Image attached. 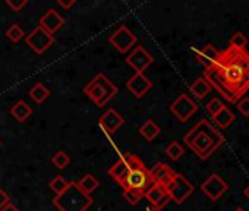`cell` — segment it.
Instances as JSON below:
<instances>
[{
  "label": "cell",
  "mask_w": 249,
  "mask_h": 211,
  "mask_svg": "<svg viewBox=\"0 0 249 211\" xmlns=\"http://www.w3.org/2000/svg\"><path fill=\"white\" fill-rule=\"evenodd\" d=\"M229 103H237L249 91V52L227 47L202 76Z\"/></svg>",
  "instance_id": "6da1fadb"
},
{
  "label": "cell",
  "mask_w": 249,
  "mask_h": 211,
  "mask_svg": "<svg viewBox=\"0 0 249 211\" xmlns=\"http://www.w3.org/2000/svg\"><path fill=\"white\" fill-rule=\"evenodd\" d=\"M183 141L201 160H207L224 144V137L207 119H201L189 129Z\"/></svg>",
  "instance_id": "7a4b0ae2"
},
{
  "label": "cell",
  "mask_w": 249,
  "mask_h": 211,
  "mask_svg": "<svg viewBox=\"0 0 249 211\" xmlns=\"http://www.w3.org/2000/svg\"><path fill=\"white\" fill-rule=\"evenodd\" d=\"M53 204L59 211H87L92 204V198L82 192L76 182H69L68 188L60 195H56Z\"/></svg>",
  "instance_id": "3957f363"
},
{
  "label": "cell",
  "mask_w": 249,
  "mask_h": 211,
  "mask_svg": "<svg viewBox=\"0 0 249 211\" xmlns=\"http://www.w3.org/2000/svg\"><path fill=\"white\" fill-rule=\"evenodd\" d=\"M84 92L95 103V106L104 107V106L116 95L117 87L106 75L98 73V75H95L94 79H91L85 85Z\"/></svg>",
  "instance_id": "277c9868"
},
{
  "label": "cell",
  "mask_w": 249,
  "mask_h": 211,
  "mask_svg": "<svg viewBox=\"0 0 249 211\" xmlns=\"http://www.w3.org/2000/svg\"><path fill=\"white\" fill-rule=\"evenodd\" d=\"M144 166V163L134 154H126L119 158L117 163H114L110 170H108V175L123 188L124 186V182H126V177L128 175L131 173V170L134 169H138Z\"/></svg>",
  "instance_id": "5b68a950"
},
{
  "label": "cell",
  "mask_w": 249,
  "mask_h": 211,
  "mask_svg": "<svg viewBox=\"0 0 249 211\" xmlns=\"http://www.w3.org/2000/svg\"><path fill=\"white\" fill-rule=\"evenodd\" d=\"M167 192H169V196L172 201H175L176 204H182L185 202L194 192V185L182 175L176 173L173 180L166 186Z\"/></svg>",
  "instance_id": "8992f818"
},
{
  "label": "cell",
  "mask_w": 249,
  "mask_h": 211,
  "mask_svg": "<svg viewBox=\"0 0 249 211\" xmlns=\"http://www.w3.org/2000/svg\"><path fill=\"white\" fill-rule=\"evenodd\" d=\"M170 112L180 121L186 122L189 121L196 112H198V104L188 95V94H180L170 106Z\"/></svg>",
  "instance_id": "52a82bcc"
},
{
  "label": "cell",
  "mask_w": 249,
  "mask_h": 211,
  "mask_svg": "<svg viewBox=\"0 0 249 211\" xmlns=\"http://www.w3.org/2000/svg\"><path fill=\"white\" fill-rule=\"evenodd\" d=\"M25 43L28 44V47L37 53V54H43L46 50H49V47H52L54 44V37L52 34H49L46 30H43L40 25L37 28H34L31 31L30 35H27Z\"/></svg>",
  "instance_id": "ba28073f"
},
{
  "label": "cell",
  "mask_w": 249,
  "mask_h": 211,
  "mask_svg": "<svg viewBox=\"0 0 249 211\" xmlns=\"http://www.w3.org/2000/svg\"><path fill=\"white\" fill-rule=\"evenodd\" d=\"M154 185L153 179H151V175H150V170L145 167V166H141L138 169H134L131 170V173L128 175L126 177V182H124V186L123 189H138V191H142L144 193Z\"/></svg>",
  "instance_id": "9c48e42d"
},
{
  "label": "cell",
  "mask_w": 249,
  "mask_h": 211,
  "mask_svg": "<svg viewBox=\"0 0 249 211\" xmlns=\"http://www.w3.org/2000/svg\"><path fill=\"white\" fill-rule=\"evenodd\" d=\"M137 43V35L128 28V27H119L111 35H110V44L119 52L126 53L131 50V47Z\"/></svg>",
  "instance_id": "30bf717a"
},
{
  "label": "cell",
  "mask_w": 249,
  "mask_h": 211,
  "mask_svg": "<svg viewBox=\"0 0 249 211\" xmlns=\"http://www.w3.org/2000/svg\"><path fill=\"white\" fill-rule=\"evenodd\" d=\"M229 189V185L217 175L213 173L202 185H201V191L211 199V201H218Z\"/></svg>",
  "instance_id": "8fae6325"
},
{
  "label": "cell",
  "mask_w": 249,
  "mask_h": 211,
  "mask_svg": "<svg viewBox=\"0 0 249 211\" xmlns=\"http://www.w3.org/2000/svg\"><path fill=\"white\" fill-rule=\"evenodd\" d=\"M154 62L153 56L144 49V47H135L131 54L126 57V63L137 72L144 73V70Z\"/></svg>",
  "instance_id": "7c38bea8"
},
{
  "label": "cell",
  "mask_w": 249,
  "mask_h": 211,
  "mask_svg": "<svg viewBox=\"0 0 249 211\" xmlns=\"http://www.w3.org/2000/svg\"><path fill=\"white\" fill-rule=\"evenodd\" d=\"M124 123V119L122 115H119L114 109H108L104 115H101L98 125L107 135H113L119 128H122Z\"/></svg>",
  "instance_id": "4fadbf2b"
},
{
  "label": "cell",
  "mask_w": 249,
  "mask_h": 211,
  "mask_svg": "<svg viewBox=\"0 0 249 211\" xmlns=\"http://www.w3.org/2000/svg\"><path fill=\"white\" fill-rule=\"evenodd\" d=\"M144 198H147V199L151 202V207H154V208H157V210H160V211L172 201L170 196H169L167 189H166L164 186H161V185H157V183H154V185L145 192Z\"/></svg>",
  "instance_id": "5bb4252c"
},
{
  "label": "cell",
  "mask_w": 249,
  "mask_h": 211,
  "mask_svg": "<svg viewBox=\"0 0 249 211\" xmlns=\"http://www.w3.org/2000/svg\"><path fill=\"white\" fill-rule=\"evenodd\" d=\"M65 25V19L63 17L56 11V9H49L41 18H40V27L43 30H46L49 34H54L56 31H59L62 27Z\"/></svg>",
  "instance_id": "9a60e30c"
},
{
  "label": "cell",
  "mask_w": 249,
  "mask_h": 211,
  "mask_svg": "<svg viewBox=\"0 0 249 211\" xmlns=\"http://www.w3.org/2000/svg\"><path fill=\"white\" fill-rule=\"evenodd\" d=\"M220 57V50L214 44H207L201 50L195 52V59L199 65H202L205 69L213 68Z\"/></svg>",
  "instance_id": "2e32d148"
},
{
  "label": "cell",
  "mask_w": 249,
  "mask_h": 211,
  "mask_svg": "<svg viewBox=\"0 0 249 211\" xmlns=\"http://www.w3.org/2000/svg\"><path fill=\"white\" fill-rule=\"evenodd\" d=\"M153 82L144 75V73H135L128 82H126V88L137 97L141 98L147 94L148 89H151Z\"/></svg>",
  "instance_id": "e0dca14e"
},
{
  "label": "cell",
  "mask_w": 249,
  "mask_h": 211,
  "mask_svg": "<svg viewBox=\"0 0 249 211\" xmlns=\"http://www.w3.org/2000/svg\"><path fill=\"white\" fill-rule=\"evenodd\" d=\"M150 175H151V179H153L154 183L161 185V186L166 188L173 180V177H175L176 173L167 164H164V163L160 161V163H157L154 166V169L150 170Z\"/></svg>",
  "instance_id": "ac0fdd59"
},
{
  "label": "cell",
  "mask_w": 249,
  "mask_h": 211,
  "mask_svg": "<svg viewBox=\"0 0 249 211\" xmlns=\"http://www.w3.org/2000/svg\"><path fill=\"white\" fill-rule=\"evenodd\" d=\"M11 115L18 121V122H25L31 118L33 115V109L30 107V106L24 101V100H19L17 101L12 109H11Z\"/></svg>",
  "instance_id": "d6986e66"
},
{
  "label": "cell",
  "mask_w": 249,
  "mask_h": 211,
  "mask_svg": "<svg viewBox=\"0 0 249 211\" xmlns=\"http://www.w3.org/2000/svg\"><path fill=\"white\" fill-rule=\"evenodd\" d=\"M236 121V116H234V113L227 107H226L218 113V115H215L214 118H213V122L215 123V128L217 129H226V128H229L233 122Z\"/></svg>",
  "instance_id": "ffe728a7"
},
{
  "label": "cell",
  "mask_w": 249,
  "mask_h": 211,
  "mask_svg": "<svg viewBox=\"0 0 249 211\" xmlns=\"http://www.w3.org/2000/svg\"><path fill=\"white\" fill-rule=\"evenodd\" d=\"M189 91H191V94L195 95V98L202 100V98H205V97L210 94L211 85H210L204 78H198V79L189 87Z\"/></svg>",
  "instance_id": "44dd1931"
},
{
  "label": "cell",
  "mask_w": 249,
  "mask_h": 211,
  "mask_svg": "<svg viewBox=\"0 0 249 211\" xmlns=\"http://www.w3.org/2000/svg\"><path fill=\"white\" fill-rule=\"evenodd\" d=\"M160 132H161V129H160V126L154 121H147L140 128V135L142 138H145L147 141H154V138H157L160 135Z\"/></svg>",
  "instance_id": "7402d4cb"
},
{
  "label": "cell",
  "mask_w": 249,
  "mask_h": 211,
  "mask_svg": "<svg viewBox=\"0 0 249 211\" xmlns=\"http://www.w3.org/2000/svg\"><path fill=\"white\" fill-rule=\"evenodd\" d=\"M78 183V186H79V189L82 191V192H85L87 195H89L91 192H94L98 186H100V182L95 179V176H92L91 173H87L85 176H82L81 179H79V182H76Z\"/></svg>",
  "instance_id": "603a6c76"
},
{
  "label": "cell",
  "mask_w": 249,
  "mask_h": 211,
  "mask_svg": "<svg viewBox=\"0 0 249 211\" xmlns=\"http://www.w3.org/2000/svg\"><path fill=\"white\" fill-rule=\"evenodd\" d=\"M30 97H31L37 104H43V103L50 97V89H47L41 82H37V84L30 89Z\"/></svg>",
  "instance_id": "cb8c5ba5"
},
{
  "label": "cell",
  "mask_w": 249,
  "mask_h": 211,
  "mask_svg": "<svg viewBox=\"0 0 249 211\" xmlns=\"http://www.w3.org/2000/svg\"><path fill=\"white\" fill-rule=\"evenodd\" d=\"M248 41H249L248 37L242 31H236L229 41V47L236 49V50H245L248 46Z\"/></svg>",
  "instance_id": "d4e9b609"
},
{
  "label": "cell",
  "mask_w": 249,
  "mask_h": 211,
  "mask_svg": "<svg viewBox=\"0 0 249 211\" xmlns=\"http://www.w3.org/2000/svg\"><path fill=\"white\" fill-rule=\"evenodd\" d=\"M144 195L145 193L142 191H138V189H132V188L123 189V196H124V199H126L131 205H137L144 198Z\"/></svg>",
  "instance_id": "484cf974"
},
{
  "label": "cell",
  "mask_w": 249,
  "mask_h": 211,
  "mask_svg": "<svg viewBox=\"0 0 249 211\" xmlns=\"http://www.w3.org/2000/svg\"><path fill=\"white\" fill-rule=\"evenodd\" d=\"M183 147L178 142V141H172L167 147H166V154L172 158V160H179L183 156Z\"/></svg>",
  "instance_id": "4316f807"
},
{
  "label": "cell",
  "mask_w": 249,
  "mask_h": 211,
  "mask_svg": "<svg viewBox=\"0 0 249 211\" xmlns=\"http://www.w3.org/2000/svg\"><path fill=\"white\" fill-rule=\"evenodd\" d=\"M24 35H25V33H24V30L19 27V24H14V25L9 27V30L6 31V37H8L11 41H14V43L21 41V40L24 38Z\"/></svg>",
  "instance_id": "83f0119b"
},
{
  "label": "cell",
  "mask_w": 249,
  "mask_h": 211,
  "mask_svg": "<svg viewBox=\"0 0 249 211\" xmlns=\"http://www.w3.org/2000/svg\"><path fill=\"white\" fill-rule=\"evenodd\" d=\"M68 180L65 179V177H62V176H56L54 179H52L50 180V188L53 189V192L56 193V195H60L66 188H68Z\"/></svg>",
  "instance_id": "f1b7e54d"
},
{
  "label": "cell",
  "mask_w": 249,
  "mask_h": 211,
  "mask_svg": "<svg viewBox=\"0 0 249 211\" xmlns=\"http://www.w3.org/2000/svg\"><path fill=\"white\" fill-rule=\"evenodd\" d=\"M69 161H71V158H69V156H68L65 151H57V153L53 156V158H52L53 166L57 167V169H65V167L69 164Z\"/></svg>",
  "instance_id": "f546056e"
},
{
  "label": "cell",
  "mask_w": 249,
  "mask_h": 211,
  "mask_svg": "<svg viewBox=\"0 0 249 211\" xmlns=\"http://www.w3.org/2000/svg\"><path fill=\"white\" fill-rule=\"evenodd\" d=\"M226 107V106L218 100V98H213V100H210V103L205 106V109H207V112L214 118L215 115H218L223 109Z\"/></svg>",
  "instance_id": "4dcf8cb0"
},
{
  "label": "cell",
  "mask_w": 249,
  "mask_h": 211,
  "mask_svg": "<svg viewBox=\"0 0 249 211\" xmlns=\"http://www.w3.org/2000/svg\"><path fill=\"white\" fill-rule=\"evenodd\" d=\"M236 109L243 118H249V97H243L236 103Z\"/></svg>",
  "instance_id": "1f68e13d"
},
{
  "label": "cell",
  "mask_w": 249,
  "mask_h": 211,
  "mask_svg": "<svg viewBox=\"0 0 249 211\" xmlns=\"http://www.w3.org/2000/svg\"><path fill=\"white\" fill-rule=\"evenodd\" d=\"M8 6L14 11V12H21L22 8H25L28 5V0H21V2H15V0H8Z\"/></svg>",
  "instance_id": "d6a6232c"
},
{
  "label": "cell",
  "mask_w": 249,
  "mask_h": 211,
  "mask_svg": "<svg viewBox=\"0 0 249 211\" xmlns=\"http://www.w3.org/2000/svg\"><path fill=\"white\" fill-rule=\"evenodd\" d=\"M11 202V199H9V195L2 189V188H0V210H2L5 205H8Z\"/></svg>",
  "instance_id": "836d02e7"
},
{
  "label": "cell",
  "mask_w": 249,
  "mask_h": 211,
  "mask_svg": "<svg viewBox=\"0 0 249 211\" xmlns=\"http://www.w3.org/2000/svg\"><path fill=\"white\" fill-rule=\"evenodd\" d=\"M57 3H59V6H60V8H63V9H69V8H72L76 2H75V0H69V2H63V0H57Z\"/></svg>",
  "instance_id": "e575fe53"
},
{
  "label": "cell",
  "mask_w": 249,
  "mask_h": 211,
  "mask_svg": "<svg viewBox=\"0 0 249 211\" xmlns=\"http://www.w3.org/2000/svg\"><path fill=\"white\" fill-rule=\"evenodd\" d=\"M0 211H21V210H19L18 207H15L14 204H11V202H9L8 205H5L2 210H0Z\"/></svg>",
  "instance_id": "d590c367"
},
{
  "label": "cell",
  "mask_w": 249,
  "mask_h": 211,
  "mask_svg": "<svg viewBox=\"0 0 249 211\" xmlns=\"http://www.w3.org/2000/svg\"><path fill=\"white\" fill-rule=\"evenodd\" d=\"M243 193H245V196H246V198L249 199V185H248V186L245 188V191H243Z\"/></svg>",
  "instance_id": "8d00e7d4"
},
{
  "label": "cell",
  "mask_w": 249,
  "mask_h": 211,
  "mask_svg": "<svg viewBox=\"0 0 249 211\" xmlns=\"http://www.w3.org/2000/svg\"><path fill=\"white\" fill-rule=\"evenodd\" d=\"M147 211H160V210H157V208H154V207H148Z\"/></svg>",
  "instance_id": "74e56055"
},
{
  "label": "cell",
  "mask_w": 249,
  "mask_h": 211,
  "mask_svg": "<svg viewBox=\"0 0 249 211\" xmlns=\"http://www.w3.org/2000/svg\"><path fill=\"white\" fill-rule=\"evenodd\" d=\"M234 211H245V210H243V208H240V207H239V208H236V210H234Z\"/></svg>",
  "instance_id": "f35d334b"
},
{
  "label": "cell",
  "mask_w": 249,
  "mask_h": 211,
  "mask_svg": "<svg viewBox=\"0 0 249 211\" xmlns=\"http://www.w3.org/2000/svg\"><path fill=\"white\" fill-rule=\"evenodd\" d=\"M0 147H2V141H0Z\"/></svg>",
  "instance_id": "ab89813d"
}]
</instances>
